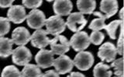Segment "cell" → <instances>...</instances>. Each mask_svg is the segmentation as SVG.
<instances>
[{
	"label": "cell",
	"mask_w": 124,
	"mask_h": 77,
	"mask_svg": "<svg viewBox=\"0 0 124 77\" xmlns=\"http://www.w3.org/2000/svg\"><path fill=\"white\" fill-rule=\"evenodd\" d=\"M45 26L46 32L56 36L61 34L66 29V23L61 17L58 15H53L46 19Z\"/></svg>",
	"instance_id": "cell-1"
},
{
	"label": "cell",
	"mask_w": 124,
	"mask_h": 77,
	"mask_svg": "<svg viewBox=\"0 0 124 77\" xmlns=\"http://www.w3.org/2000/svg\"><path fill=\"white\" fill-rule=\"evenodd\" d=\"M69 44L75 52H79L85 51L91 43L87 32L81 31V32H75L69 41Z\"/></svg>",
	"instance_id": "cell-2"
},
{
	"label": "cell",
	"mask_w": 124,
	"mask_h": 77,
	"mask_svg": "<svg viewBox=\"0 0 124 77\" xmlns=\"http://www.w3.org/2000/svg\"><path fill=\"white\" fill-rule=\"evenodd\" d=\"M94 56L91 52L81 51L78 52L73 60L74 65L81 71H86L90 69L94 63Z\"/></svg>",
	"instance_id": "cell-3"
},
{
	"label": "cell",
	"mask_w": 124,
	"mask_h": 77,
	"mask_svg": "<svg viewBox=\"0 0 124 77\" xmlns=\"http://www.w3.org/2000/svg\"><path fill=\"white\" fill-rule=\"evenodd\" d=\"M32 59V54L30 49L25 45H19L12 52L13 63L18 65H25L28 64Z\"/></svg>",
	"instance_id": "cell-4"
},
{
	"label": "cell",
	"mask_w": 124,
	"mask_h": 77,
	"mask_svg": "<svg viewBox=\"0 0 124 77\" xmlns=\"http://www.w3.org/2000/svg\"><path fill=\"white\" fill-rule=\"evenodd\" d=\"M49 45H50V49L54 55H64L70 49L69 41L65 36H61V35H58L52 39H50Z\"/></svg>",
	"instance_id": "cell-5"
},
{
	"label": "cell",
	"mask_w": 124,
	"mask_h": 77,
	"mask_svg": "<svg viewBox=\"0 0 124 77\" xmlns=\"http://www.w3.org/2000/svg\"><path fill=\"white\" fill-rule=\"evenodd\" d=\"M65 23L66 26L73 32H78L87 25V20L85 19L84 15L78 12L70 14Z\"/></svg>",
	"instance_id": "cell-6"
},
{
	"label": "cell",
	"mask_w": 124,
	"mask_h": 77,
	"mask_svg": "<svg viewBox=\"0 0 124 77\" xmlns=\"http://www.w3.org/2000/svg\"><path fill=\"white\" fill-rule=\"evenodd\" d=\"M46 17L44 12L40 9L31 10L28 15H26L27 24L31 29H40L44 26H45Z\"/></svg>",
	"instance_id": "cell-7"
},
{
	"label": "cell",
	"mask_w": 124,
	"mask_h": 77,
	"mask_svg": "<svg viewBox=\"0 0 124 77\" xmlns=\"http://www.w3.org/2000/svg\"><path fill=\"white\" fill-rule=\"evenodd\" d=\"M53 66L59 75H64L71 72L74 67L73 60L66 55H61L57 59H54Z\"/></svg>",
	"instance_id": "cell-8"
},
{
	"label": "cell",
	"mask_w": 124,
	"mask_h": 77,
	"mask_svg": "<svg viewBox=\"0 0 124 77\" xmlns=\"http://www.w3.org/2000/svg\"><path fill=\"white\" fill-rule=\"evenodd\" d=\"M117 56V50L113 43L106 42L100 46L98 51V56L102 61L106 63H112L114 61Z\"/></svg>",
	"instance_id": "cell-9"
},
{
	"label": "cell",
	"mask_w": 124,
	"mask_h": 77,
	"mask_svg": "<svg viewBox=\"0 0 124 77\" xmlns=\"http://www.w3.org/2000/svg\"><path fill=\"white\" fill-rule=\"evenodd\" d=\"M54 55L51 50L44 49H40L35 56V61L37 63V65L42 69H46L53 66L54 61Z\"/></svg>",
	"instance_id": "cell-10"
},
{
	"label": "cell",
	"mask_w": 124,
	"mask_h": 77,
	"mask_svg": "<svg viewBox=\"0 0 124 77\" xmlns=\"http://www.w3.org/2000/svg\"><path fill=\"white\" fill-rule=\"evenodd\" d=\"M47 35L48 33L46 30L42 29L36 30L30 36L31 44L35 48L40 49H44L50 44V39L47 37Z\"/></svg>",
	"instance_id": "cell-11"
},
{
	"label": "cell",
	"mask_w": 124,
	"mask_h": 77,
	"mask_svg": "<svg viewBox=\"0 0 124 77\" xmlns=\"http://www.w3.org/2000/svg\"><path fill=\"white\" fill-rule=\"evenodd\" d=\"M7 19L15 24H20L26 19L25 8L20 5L12 6L7 12Z\"/></svg>",
	"instance_id": "cell-12"
},
{
	"label": "cell",
	"mask_w": 124,
	"mask_h": 77,
	"mask_svg": "<svg viewBox=\"0 0 124 77\" xmlns=\"http://www.w3.org/2000/svg\"><path fill=\"white\" fill-rule=\"evenodd\" d=\"M30 34L25 27H17L12 33V41L13 44L19 45H25L30 41Z\"/></svg>",
	"instance_id": "cell-13"
},
{
	"label": "cell",
	"mask_w": 124,
	"mask_h": 77,
	"mask_svg": "<svg viewBox=\"0 0 124 77\" xmlns=\"http://www.w3.org/2000/svg\"><path fill=\"white\" fill-rule=\"evenodd\" d=\"M53 9L55 15L60 17L69 15L73 9V4L70 0H57L54 2Z\"/></svg>",
	"instance_id": "cell-14"
},
{
	"label": "cell",
	"mask_w": 124,
	"mask_h": 77,
	"mask_svg": "<svg viewBox=\"0 0 124 77\" xmlns=\"http://www.w3.org/2000/svg\"><path fill=\"white\" fill-rule=\"evenodd\" d=\"M119 4L116 0H102L100 2V10L104 13L106 19L113 16L118 12Z\"/></svg>",
	"instance_id": "cell-15"
},
{
	"label": "cell",
	"mask_w": 124,
	"mask_h": 77,
	"mask_svg": "<svg viewBox=\"0 0 124 77\" xmlns=\"http://www.w3.org/2000/svg\"><path fill=\"white\" fill-rule=\"evenodd\" d=\"M77 7L79 13L84 14H92L96 7L95 0H78Z\"/></svg>",
	"instance_id": "cell-16"
},
{
	"label": "cell",
	"mask_w": 124,
	"mask_h": 77,
	"mask_svg": "<svg viewBox=\"0 0 124 77\" xmlns=\"http://www.w3.org/2000/svg\"><path fill=\"white\" fill-rule=\"evenodd\" d=\"M13 42L11 38L0 37V57L8 58L13 52Z\"/></svg>",
	"instance_id": "cell-17"
},
{
	"label": "cell",
	"mask_w": 124,
	"mask_h": 77,
	"mask_svg": "<svg viewBox=\"0 0 124 77\" xmlns=\"http://www.w3.org/2000/svg\"><path fill=\"white\" fill-rule=\"evenodd\" d=\"M92 14L98 16L99 18L93 19L91 22L90 25L88 26V28L92 31H100L102 29H106V25L105 23V21L106 20V19L105 17V15L99 12H94Z\"/></svg>",
	"instance_id": "cell-18"
},
{
	"label": "cell",
	"mask_w": 124,
	"mask_h": 77,
	"mask_svg": "<svg viewBox=\"0 0 124 77\" xmlns=\"http://www.w3.org/2000/svg\"><path fill=\"white\" fill-rule=\"evenodd\" d=\"M110 65L104 63H99L93 69L94 77H112V72L110 70Z\"/></svg>",
	"instance_id": "cell-19"
},
{
	"label": "cell",
	"mask_w": 124,
	"mask_h": 77,
	"mask_svg": "<svg viewBox=\"0 0 124 77\" xmlns=\"http://www.w3.org/2000/svg\"><path fill=\"white\" fill-rule=\"evenodd\" d=\"M21 72V77H41L42 72L40 67L34 64H26Z\"/></svg>",
	"instance_id": "cell-20"
},
{
	"label": "cell",
	"mask_w": 124,
	"mask_h": 77,
	"mask_svg": "<svg viewBox=\"0 0 124 77\" xmlns=\"http://www.w3.org/2000/svg\"><path fill=\"white\" fill-rule=\"evenodd\" d=\"M123 21L122 20H113L109 24L106 25V30L108 35V36L110 37L112 39H116V32H117V29L119 28L120 25Z\"/></svg>",
	"instance_id": "cell-21"
},
{
	"label": "cell",
	"mask_w": 124,
	"mask_h": 77,
	"mask_svg": "<svg viewBox=\"0 0 124 77\" xmlns=\"http://www.w3.org/2000/svg\"><path fill=\"white\" fill-rule=\"evenodd\" d=\"M1 77H21V72L15 65H10L3 69Z\"/></svg>",
	"instance_id": "cell-22"
},
{
	"label": "cell",
	"mask_w": 124,
	"mask_h": 77,
	"mask_svg": "<svg viewBox=\"0 0 124 77\" xmlns=\"http://www.w3.org/2000/svg\"><path fill=\"white\" fill-rule=\"evenodd\" d=\"M110 67L114 69V73L117 77H123V59L122 57L112 62Z\"/></svg>",
	"instance_id": "cell-23"
},
{
	"label": "cell",
	"mask_w": 124,
	"mask_h": 77,
	"mask_svg": "<svg viewBox=\"0 0 124 77\" xmlns=\"http://www.w3.org/2000/svg\"><path fill=\"white\" fill-rule=\"evenodd\" d=\"M105 38V34L100 31H92L90 36H89V41L90 43L93 45H99L103 42Z\"/></svg>",
	"instance_id": "cell-24"
},
{
	"label": "cell",
	"mask_w": 124,
	"mask_h": 77,
	"mask_svg": "<svg viewBox=\"0 0 124 77\" xmlns=\"http://www.w3.org/2000/svg\"><path fill=\"white\" fill-rule=\"evenodd\" d=\"M10 22L7 18L0 17V37H3L9 32Z\"/></svg>",
	"instance_id": "cell-25"
},
{
	"label": "cell",
	"mask_w": 124,
	"mask_h": 77,
	"mask_svg": "<svg viewBox=\"0 0 124 77\" xmlns=\"http://www.w3.org/2000/svg\"><path fill=\"white\" fill-rule=\"evenodd\" d=\"M22 3L23 7L25 6L27 9H37V8L42 5L43 1H41V0H23Z\"/></svg>",
	"instance_id": "cell-26"
},
{
	"label": "cell",
	"mask_w": 124,
	"mask_h": 77,
	"mask_svg": "<svg viewBox=\"0 0 124 77\" xmlns=\"http://www.w3.org/2000/svg\"><path fill=\"white\" fill-rule=\"evenodd\" d=\"M13 0H0V8H2V9L10 8L13 6Z\"/></svg>",
	"instance_id": "cell-27"
},
{
	"label": "cell",
	"mask_w": 124,
	"mask_h": 77,
	"mask_svg": "<svg viewBox=\"0 0 124 77\" xmlns=\"http://www.w3.org/2000/svg\"><path fill=\"white\" fill-rule=\"evenodd\" d=\"M41 77H60V76L55 70L51 69V70L46 71L45 73L42 74Z\"/></svg>",
	"instance_id": "cell-28"
},
{
	"label": "cell",
	"mask_w": 124,
	"mask_h": 77,
	"mask_svg": "<svg viewBox=\"0 0 124 77\" xmlns=\"http://www.w3.org/2000/svg\"><path fill=\"white\" fill-rule=\"evenodd\" d=\"M67 77H85V76L79 72H71Z\"/></svg>",
	"instance_id": "cell-29"
},
{
	"label": "cell",
	"mask_w": 124,
	"mask_h": 77,
	"mask_svg": "<svg viewBox=\"0 0 124 77\" xmlns=\"http://www.w3.org/2000/svg\"><path fill=\"white\" fill-rule=\"evenodd\" d=\"M123 10H124V9L122 8L119 13V16L120 18V20H122V21H123Z\"/></svg>",
	"instance_id": "cell-30"
},
{
	"label": "cell",
	"mask_w": 124,
	"mask_h": 77,
	"mask_svg": "<svg viewBox=\"0 0 124 77\" xmlns=\"http://www.w3.org/2000/svg\"><path fill=\"white\" fill-rule=\"evenodd\" d=\"M116 77H117V76H116Z\"/></svg>",
	"instance_id": "cell-31"
}]
</instances>
